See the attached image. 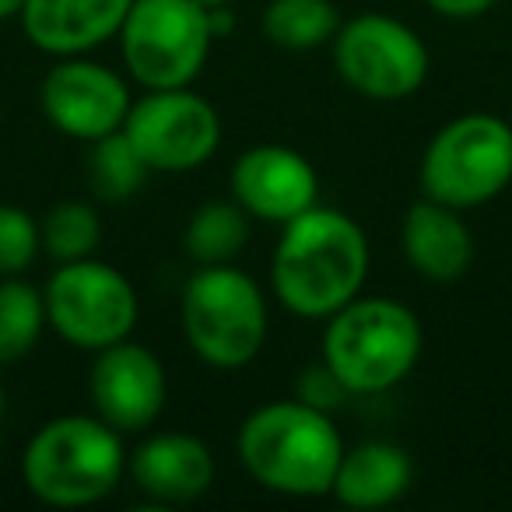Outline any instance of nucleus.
<instances>
[{
	"label": "nucleus",
	"mask_w": 512,
	"mask_h": 512,
	"mask_svg": "<svg viewBox=\"0 0 512 512\" xmlns=\"http://www.w3.org/2000/svg\"><path fill=\"white\" fill-rule=\"evenodd\" d=\"M116 39L141 88H190L211 57V11L197 0H134Z\"/></svg>",
	"instance_id": "nucleus-7"
},
{
	"label": "nucleus",
	"mask_w": 512,
	"mask_h": 512,
	"mask_svg": "<svg viewBox=\"0 0 512 512\" xmlns=\"http://www.w3.org/2000/svg\"><path fill=\"white\" fill-rule=\"evenodd\" d=\"M232 197L256 221L288 225L320 204V176L302 151L285 144H256L235 158Z\"/></svg>",
	"instance_id": "nucleus-13"
},
{
	"label": "nucleus",
	"mask_w": 512,
	"mask_h": 512,
	"mask_svg": "<svg viewBox=\"0 0 512 512\" xmlns=\"http://www.w3.org/2000/svg\"><path fill=\"white\" fill-rule=\"evenodd\" d=\"M295 397L306 400V404H313V407H320V411L334 414L337 407L351 397V393L344 390L341 379H337L334 372L320 362V365H309V369H302L299 383H295Z\"/></svg>",
	"instance_id": "nucleus-24"
},
{
	"label": "nucleus",
	"mask_w": 512,
	"mask_h": 512,
	"mask_svg": "<svg viewBox=\"0 0 512 512\" xmlns=\"http://www.w3.org/2000/svg\"><path fill=\"white\" fill-rule=\"evenodd\" d=\"M46 330V299L18 278H0V365L18 362L39 344Z\"/></svg>",
	"instance_id": "nucleus-21"
},
{
	"label": "nucleus",
	"mask_w": 512,
	"mask_h": 512,
	"mask_svg": "<svg viewBox=\"0 0 512 512\" xmlns=\"http://www.w3.org/2000/svg\"><path fill=\"white\" fill-rule=\"evenodd\" d=\"M428 46L407 22L390 15H358L334 36V67L351 92L376 102L411 99L428 78Z\"/></svg>",
	"instance_id": "nucleus-9"
},
{
	"label": "nucleus",
	"mask_w": 512,
	"mask_h": 512,
	"mask_svg": "<svg viewBox=\"0 0 512 512\" xmlns=\"http://www.w3.org/2000/svg\"><path fill=\"white\" fill-rule=\"evenodd\" d=\"M88 397L106 425H113L120 435H137L162 418L169 400V376L155 351L127 337L95 351Z\"/></svg>",
	"instance_id": "nucleus-12"
},
{
	"label": "nucleus",
	"mask_w": 512,
	"mask_h": 512,
	"mask_svg": "<svg viewBox=\"0 0 512 512\" xmlns=\"http://www.w3.org/2000/svg\"><path fill=\"white\" fill-rule=\"evenodd\" d=\"M46 327L60 341L78 351H102L116 341H127L137 327V288L116 267L102 264L95 256L57 264L50 281L43 285Z\"/></svg>",
	"instance_id": "nucleus-8"
},
{
	"label": "nucleus",
	"mask_w": 512,
	"mask_h": 512,
	"mask_svg": "<svg viewBox=\"0 0 512 512\" xmlns=\"http://www.w3.org/2000/svg\"><path fill=\"white\" fill-rule=\"evenodd\" d=\"M4 404H8V400H4V386H0V421H4Z\"/></svg>",
	"instance_id": "nucleus-28"
},
{
	"label": "nucleus",
	"mask_w": 512,
	"mask_h": 512,
	"mask_svg": "<svg viewBox=\"0 0 512 512\" xmlns=\"http://www.w3.org/2000/svg\"><path fill=\"white\" fill-rule=\"evenodd\" d=\"M85 172H88L85 176L88 190H92L95 200H102V204H123V200H130L141 190L151 169L137 155L130 137L123 130H116V134H106L88 144Z\"/></svg>",
	"instance_id": "nucleus-20"
},
{
	"label": "nucleus",
	"mask_w": 512,
	"mask_h": 512,
	"mask_svg": "<svg viewBox=\"0 0 512 512\" xmlns=\"http://www.w3.org/2000/svg\"><path fill=\"white\" fill-rule=\"evenodd\" d=\"M425 348L421 323L404 302L358 295L327 316L320 362L341 379L351 397H372L400 386Z\"/></svg>",
	"instance_id": "nucleus-4"
},
{
	"label": "nucleus",
	"mask_w": 512,
	"mask_h": 512,
	"mask_svg": "<svg viewBox=\"0 0 512 512\" xmlns=\"http://www.w3.org/2000/svg\"><path fill=\"white\" fill-rule=\"evenodd\" d=\"M39 253H43L39 221L25 207L0 204V278L25 274L36 264Z\"/></svg>",
	"instance_id": "nucleus-23"
},
{
	"label": "nucleus",
	"mask_w": 512,
	"mask_h": 512,
	"mask_svg": "<svg viewBox=\"0 0 512 512\" xmlns=\"http://www.w3.org/2000/svg\"><path fill=\"white\" fill-rule=\"evenodd\" d=\"M39 235H43V253L50 260L74 264V260L95 256L102 242V218L88 200H60L39 221Z\"/></svg>",
	"instance_id": "nucleus-22"
},
{
	"label": "nucleus",
	"mask_w": 512,
	"mask_h": 512,
	"mask_svg": "<svg viewBox=\"0 0 512 512\" xmlns=\"http://www.w3.org/2000/svg\"><path fill=\"white\" fill-rule=\"evenodd\" d=\"M341 11L334 0H271L264 8V36L278 50L306 53L334 43Z\"/></svg>",
	"instance_id": "nucleus-19"
},
{
	"label": "nucleus",
	"mask_w": 512,
	"mask_h": 512,
	"mask_svg": "<svg viewBox=\"0 0 512 512\" xmlns=\"http://www.w3.org/2000/svg\"><path fill=\"white\" fill-rule=\"evenodd\" d=\"M22 4H25V0H0V22H8V18L22 15Z\"/></svg>",
	"instance_id": "nucleus-26"
},
{
	"label": "nucleus",
	"mask_w": 512,
	"mask_h": 512,
	"mask_svg": "<svg viewBox=\"0 0 512 512\" xmlns=\"http://www.w3.org/2000/svg\"><path fill=\"white\" fill-rule=\"evenodd\" d=\"M43 113L53 130L74 141H99L127 123L130 88L113 67L85 57H60L43 78Z\"/></svg>",
	"instance_id": "nucleus-11"
},
{
	"label": "nucleus",
	"mask_w": 512,
	"mask_h": 512,
	"mask_svg": "<svg viewBox=\"0 0 512 512\" xmlns=\"http://www.w3.org/2000/svg\"><path fill=\"white\" fill-rule=\"evenodd\" d=\"M197 4H204V8H225V4H232V0H197Z\"/></svg>",
	"instance_id": "nucleus-27"
},
{
	"label": "nucleus",
	"mask_w": 512,
	"mask_h": 512,
	"mask_svg": "<svg viewBox=\"0 0 512 512\" xmlns=\"http://www.w3.org/2000/svg\"><path fill=\"white\" fill-rule=\"evenodd\" d=\"M512 183V127L495 113H463L428 141L421 190L456 211L495 200Z\"/></svg>",
	"instance_id": "nucleus-6"
},
{
	"label": "nucleus",
	"mask_w": 512,
	"mask_h": 512,
	"mask_svg": "<svg viewBox=\"0 0 512 512\" xmlns=\"http://www.w3.org/2000/svg\"><path fill=\"white\" fill-rule=\"evenodd\" d=\"M127 474L151 502L186 505L214 484V453L190 432H155L127 453Z\"/></svg>",
	"instance_id": "nucleus-15"
},
{
	"label": "nucleus",
	"mask_w": 512,
	"mask_h": 512,
	"mask_svg": "<svg viewBox=\"0 0 512 512\" xmlns=\"http://www.w3.org/2000/svg\"><path fill=\"white\" fill-rule=\"evenodd\" d=\"M123 474V435L99 414L50 418L22 449L25 488L53 509H85L102 502Z\"/></svg>",
	"instance_id": "nucleus-3"
},
{
	"label": "nucleus",
	"mask_w": 512,
	"mask_h": 512,
	"mask_svg": "<svg viewBox=\"0 0 512 512\" xmlns=\"http://www.w3.org/2000/svg\"><path fill=\"white\" fill-rule=\"evenodd\" d=\"M428 8L442 18H453V22H467V18H481L495 8L498 0H425Z\"/></svg>",
	"instance_id": "nucleus-25"
},
{
	"label": "nucleus",
	"mask_w": 512,
	"mask_h": 512,
	"mask_svg": "<svg viewBox=\"0 0 512 512\" xmlns=\"http://www.w3.org/2000/svg\"><path fill=\"white\" fill-rule=\"evenodd\" d=\"M134 0H25V39L50 57H85L120 36Z\"/></svg>",
	"instance_id": "nucleus-14"
},
{
	"label": "nucleus",
	"mask_w": 512,
	"mask_h": 512,
	"mask_svg": "<svg viewBox=\"0 0 512 512\" xmlns=\"http://www.w3.org/2000/svg\"><path fill=\"white\" fill-rule=\"evenodd\" d=\"M463 211L446 207L425 197L407 207L400 242H404L407 264L428 281H456L467 274L474 260V239H470Z\"/></svg>",
	"instance_id": "nucleus-16"
},
{
	"label": "nucleus",
	"mask_w": 512,
	"mask_h": 512,
	"mask_svg": "<svg viewBox=\"0 0 512 512\" xmlns=\"http://www.w3.org/2000/svg\"><path fill=\"white\" fill-rule=\"evenodd\" d=\"M123 134L151 172H190L218 151L221 116L190 88H158L130 106Z\"/></svg>",
	"instance_id": "nucleus-10"
},
{
	"label": "nucleus",
	"mask_w": 512,
	"mask_h": 512,
	"mask_svg": "<svg viewBox=\"0 0 512 512\" xmlns=\"http://www.w3.org/2000/svg\"><path fill=\"white\" fill-rule=\"evenodd\" d=\"M235 449L260 488L288 498H320L334 488L344 439L334 414L292 397L249 411Z\"/></svg>",
	"instance_id": "nucleus-2"
},
{
	"label": "nucleus",
	"mask_w": 512,
	"mask_h": 512,
	"mask_svg": "<svg viewBox=\"0 0 512 512\" xmlns=\"http://www.w3.org/2000/svg\"><path fill=\"white\" fill-rule=\"evenodd\" d=\"M414 481V463L397 442H358L344 449L330 495L348 509H386L400 502Z\"/></svg>",
	"instance_id": "nucleus-17"
},
{
	"label": "nucleus",
	"mask_w": 512,
	"mask_h": 512,
	"mask_svg": "<svg viewBox=\"0 0 512 512\" xmlns=\"http://www.w3.org/2000/svg\"><path fill=\"white\" fill-rule=\"evenodd\" d=\"M249 221L253 214L239 204V200H207L197 207L186 225L183 246L197 267L207 264H232L235 256L246 249L249 242Z\"/></svg>",
	"instance_id": "nucleus-18"
},
{
	"label": "nucleus",
	"mask_w": 512,
	"mask_h": 512,
	"mask_svg": "<svg viewBox=\"0 0 512 512\" xmlns=\"http://www.w3.org/2000/svg\"><path fill=\"white\" fill-rule=\"evenodd\" d=\"M369 235L337 207H309L281 225L271 256V288L299 320H327L369 281Z\"/></svg>",
	"instance_id": "nucleus-1"
},
{
	"label": "nucleus",
	"mask_w": 512,
	"mask_h": 512,
	"mask_svg": "<svg viewBox=\"0 0 512 512\" xmlns=\"http://www.w3.org/2000/svg\"><path fill=\"white\" fill-rule=\"evenodd\" d=\"M183 337L190 351L211 369H242L267 341V299L235 264H207L190 274L179 302Z\"/></svg>",
	"instance_id": "nucleus-5"
}]
</instances>
